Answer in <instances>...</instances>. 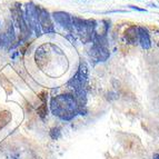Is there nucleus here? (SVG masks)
I'll use <instances>...</instances> for the list:
<instances>
[{"instance_id":"obj_11","label":"nucleus","mask_w":159,"mask_h":159,"mask_svg":"<svg viewBox=\"0 0 159 159\" xmlns=\"http://www.w3.org/2000/svg\"><path fill=\"white\" fill-rule=\"evenodd\" d=\"M37 112L38 115H39L40 118H45L46 116L48 115V108H47V105H46V102H43L41 106L39 107V108L37 109Z\"/></svg>"},{"instance_id":"obj_10","label":"nucleus","mask_w":159,"mask_h":159,"mask_svg":"<svg viewBox=\"0 0 159 159\" xmlns=\"http://www.w3.org/2000/svg\"><path fill=\"white\" fill-rule=\"evenodd\" d=\"M49 135H50L51 139H53V140H57V139H59V138L61 137V129L59 127L51 128L50 131H49Z\"/></svg>"},{"instance_id":"obj_8","label":"nucleus","mask_w":159,"mask_h":159,"mask_svg":"<svg viewBox=\"0 0 159 159\" xmlns=\"http://www.w3.org/2000/svg\"><path fill=\"white\" fill-rule=\"evenodd\" d=\"M125 39L129 45H135L138 41V27L130 26L125 31Z\"/></svg>"},{"instance_id":"obj_5","label":"nucleus","mask_w":159,"mask_h":159,"mask_svg":"<svg viewBox=\"0 0 159 159\" xmlns=\"http://www.w3.org/2000/svg\"><path fill=\"white\" fill-rule=\"evenodd\" d=\"M38 17H39V24L41 31L43 34H55V27H53L52 20H51L50 13L48 12L46 8H43L40 6H37Z\"/></svg>"},{"instance_id":"obj_2","label":"nucleus","mask_w":159,"mask_h":159,"mask_svg":"<svg viewBox=\"0 0 159 159\" xmlns=\"http://www.w3.org/2000/svg\"><path fill=\"white\" fill-rule=\"evenodd\" d=\"M71 22L74 29L77 31L84 43H91L93 34H96L97 21L93 19H81L79 17H71Z\"/></svg>"},{"instance_id":"obj_13","label":"nucleus","mask_w":159,"mask_h":159,"mask_svg":"<svg viewBox=\"0 0 159 159\" xmlns=\"http://www.w3.org/2000/svg\"><path fill=\"white\" fill-rule=\"evenodd\" d=\"M154 159H159V154H154Z\"/></svg>"},{"instance_id":"obj_6","label":"nucleus","mask_w":159,"mask_h":159,"mask_svg":"<svg viewBox=\"0 0 159 159\" xmlns=\"http://www.w3.org/2000/svg\"><path fill=\"white\" fill-rule=\"evenodd\" d=\"M51 18L58 25H60L65 30H67L69 34H74V27H72V22H71V16L68 12H65V11H55L51 15Z\"/></svg>"},{"instance_id":"obj_9","label":"nucleus","mask_w":159,"mask_h":159,"mask_svg":"<svg viewBox=\"0 0 159 159\" xmlns=\"http://www.w3.org/2000/svg\"><path fill=\"white\" fill-rule=\"evenodd\" d=\"M5 34L8 37V39L10 40V43H13L16 41V34H15V28H13V24L10 21L7 22V29H6Z\"/></svg>"},{"instance_id":"obj_14","label":"nucleus","mask_w":159,"mask_h":159,"mask_svg":"<svg viewBox=\"0 0 159 159\" xmlns=\"http://www.w3.org/2000/svg\"><path fill=\"white\" fill-rule=\"evenodd\" d=\"M0 25H1V21H0Z\"/></svg>"},{"instance_id":"obj_7","label":"nucleus","mask_w":159,"mask_h":159,"mask_svg":"<svg viewBox=\"0 0 159 159\" xmlns=\"http://www.w3.org/2000/svg\"><path fill=\"white\" fill-rule=\"evenodd\" d=\"M138 41L140 43V46L143 49H150L151 47V40L150 36H149V32L146 28L143 27H138Z\"/></svg>"},{"instance_id":"obj_12","label":"nucleus","mask_w":159,"mask_h":159,"mask_svg":"<svg viewBox=\"0 0 159 159\" xmlns=\"http://www.w3.org/2000/svg\"><path fill=\"white\" fill-rule=\"evenodd\" d=\"M130 9H133V10H137V11H141V12H147V10L145 8H139L137 6H128Z\"/></svg>"},{"instance_id":"obj_1","label":"nucleus","mask_w":159,"mask_h":159,"mask_svg":"<svg viewBox=\"0 0 159 159\" xmlns=\"http://www.w3.org/2000/svg\"><path fill=\"white\" fill-rule=\"evenodd\" d=\"M50 109L53 116L65 121H70L77 116L81 108L78 106L76 97L72 93H62L51 98Z\"/></svg>"},{"instance_id":"obj_4","label":"nucleus","mask_w":159,"mask_h":159,"mask_svg":"<svg viewBox=\"0 0 159 159\" xmlns=\"http://www.w3.org/2000/svg\"><path fill=\"white\" fill-rule=\"evenodd\" d=\"M25 15H26L25 16V20H26L27 25L36 34L37 37H40L43 34V31H41V28H40L37 6L34 5L32 1L26 3V12H25Z\"/></svg>"},{"instance_id":"obj_3","label":"nucleus","mask_w":159,"mask_h":159,"mask_svg":"<svg viewBox=\"0 0 159 159\" xmlns=\"http://www.w3.org/2000/svg\"><path fill=\"white\" fill-rule=\"evenodd\" d=\"M11 15H12L11 17L13 19V22L20 29V41H27L31 36L32 30L30 29L25 20V16L20 8V3H13L12 8H11Z\"/></svg>"}]
</instances>
